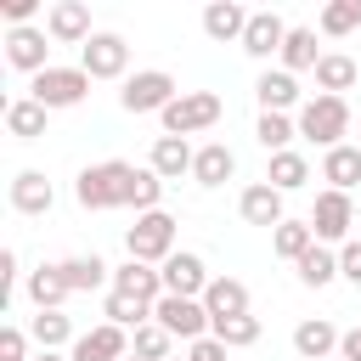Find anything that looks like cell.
Returning <instances> with one entry per match:
<instances>
[{"mask_svg":"<svg viewBox=\"0 0 361 361\" xmlns=\"http://www.w3.org/2000/svg\"><path fill=\"white\" fill-rule=\"evenodd\" d=\"M79 68H85L90 79H124V68H130V45H124L118 34H90V39L79 45Z\"/></svg>","mask_w":361,"mask_h":361,"instance_id":"ba28073f","label":"cell"},{"mask_svg":"<svg viewBox=\"0 0 361 361\" xmlns=\"http://www.w3.org/2000/svg\"><path fill=\"white\" fill-rule=\"evenodd\" d=\"M124 248H130V259H141V265H164V259L175 254V214H164V209L135 214V226L124 231Z\"/></svg>","mask_w":361,"mask_h":361,"instance_id":"277c9868","label":"cell"},{"mask_svg":"<svg viewBox=\"0 0 361 361\" xmlns=\"http://www.w3.org/2000/svg\"><path fill=\"white\" fill-rule=\"evenodd\" d=\"M34 361H62V355H56V350H39V355H34Z\"/></svg>","mask_w":361,"mask_h":361,"instance_id":"bcb514c9","label":"cell"},{"mask_svg":"<svg viewBox=\"0 0 361 361\" xmlns=\"http://www.w3.org/2000/svg\"><path fill=\"white\" fill-rule=\"evenodd\" d=\"M265 180H271L276 192H299V186L310 180V158H305V152H293V147H288V152H271Z\"/></svg>","mask_w":361,"mask_h":361,"instance_id":"83f0119b","label":"cell"},{"mask_svg":"<svg viewBox=\"0 0 361 361\" xmlns=\"http://www.w3.org/2000/svg\"><path fill=\"white\" fill-rule=\"evenodd\" d=\"M192 164H197V152L186 147V135H158V141H152L147 169H152L158 180H180V175H192Z\"/></svg>","mask_w":361,"mask_h":361,"instance_id":"2e32d148","label":"cell"},{"mask_svg":"<svg viewBox=\"0 0 361 361\" xmlns=\"http://www.w3.org/2000/svg\"><path fill=\"white\" fill-rule=\"evenodd\" d=\"M6 62L11 68H23V73H45L51 68V34L45 28H11L6 34Z\"/></svg>","mask_w":361,"mask_h":361,"instance_id":"8fae6325","label":"cell"},{"mask_svg":"<svg viewBox=\"0 0 361 361\" xmlns=\"http://www.w3.org/2000/svg\"><path fill=\"white\" fill-rule=\"evenodd\" d=\"M209 333L226 344V350H243V344H259V316L248 310V316H220V322H209Z\"/></svg>","mask_w":361,"mask_h":361,"instance_id":"836d02e7","label":"cell"},{"mask_svg":"<svg viewBox=\"0 0 361 361\" xmlns=\"http://www.w3.org/2000/svg\"><path fill=\"white\" fill-rule=\"evenodd\" d=\"M355 79H361L355 56H344V51H322V62H316V85H322V96H338V90H350Z\"/></svg>","mask_w":361,"mask_h":361,"instance_id":"484cf974","label":"cell"},{"mask_svg":"<svg viewBox=\"0 0 361 361\" xmlns=\"http://www.w3.org/2000/svg\"><path fill=\"white\" fill-rule=\"evenodd\" d=\"M355 147H361V141H355Z\"/></svg>","mask_w":361,"mask_h":361,"instance_id":"681fc988","label":"cell"},{"mask_svg":"<svg viewBox=\"0 0 361 361\" xmlns=\"http://www.w3.org/2000/svg\"><path fill=\"white\" fill-rule=\"evenodd\" d=\"M130 180H135V164H124V158H107V164H90V169H79V180H73V197H79L85 209H130Z\"/></svg>","mask_w":361,"mask_h":361,"instance_id":"6da1fadb","label":"cell"},{"mask_svg":"<svg viewBox=\"0 0 361 361\" xmlns=\"http://www.w3.org/2000/svg\"><path fill=\"white\" fill-rule=\"evenodd\" d=\"M34 11H39V0H0V17H6L11 28H28Z\"/></svg>","mask_w":361,"mask_h":361,"instance_id":"60d3db41","label":"cell"},{"mask_svg":"<svg viewBox=\"0 0 361 361\" xmlns=\"http://www.w3.org/2000/svg\"><path fill=\"white\" fill-rule=\"evenodd\" d=\"M338 355H344V361H361V327H350V333L338 338Z\"/></svg>","mask_w":361,"mask_h":361,"instance_id":"f6af8a7d","label":"cell"},{"mask_svg":"<svg viewBox=\"0 0 361 361\" xmlns=\"http://www.w3.org/2000/svg\"><path fill=\"white\" fill-rule=\"evenodd\" d=\"M355 28H361V0H333V6H322V34L344 39V34H355Z\"/></svg>","mask_w":361,"mask_h":361,"instance_id":"74e56055","label":"cell"},{"mask_svg":"<svg viewBox=\"0 0 361 361\" xmlns=\"http://www.w3.org/2000/svg\"><path fill=\"white\" fill-rule=\"evenodd\" d=\"M338 276L361 288V243H344V254H338Z\"/></svg>","mask_w":361,"mask_h":361,"instance_id":"b9f144b4","label":"cell"},{"mask_svg":"<svg viewBox=\"0 0 361 361\" xmlns=\"http://www.w3.org/2000/svg\"><path fill=\"white\" fill-rule=\"evenodd\" d=\"M51 203H56V192H51V180L39 169H17L11 175V209L17 214H51Z\"/></svg>","mask_w":361,"mask_h":361,"instance_id":"e0dca14e","label":"cell"},{"mask_svg":"<svg viewBox=\"0 0 361 361\" xmlns=\"http://www.w3.org/2000/svg\"><path fill=\"white\" fill-rule=\"evenodd\" d=\"M248 17H254V11H243L237 0H214V6H203V34H209V39H237V45H243Z\"/></svg>","mask_w":361,"mask_h":361,"instance_id":"44dd1931","label":"cell"},{"mask_svg":"<svg viewBox=\"0 0 361 361\" xmlns=\"http://www.w3.org/2000/svg\"><path fill=\"white\" fill-rule=\"evenodd\" d=\"M231 175H237V152H231L226 141L197 147V164H192V180H197V186H226Z\"/></svg>","mask_w":361,"mask_h":361,"instance_id":"603a6c76","label":"cell"},{"mask_svg":"<svg viewBox=\"0 0 361 361\" xmlns=\"http://www.w3.org/2000/svg\"><path fill=\"white\" fill-rule=\"evenodd\" d=\"M158 197H164V180H158L152 169H135V180H130V209H135V214H152Z\"/></svg>","mask_w":361,"mask_h":361,"instance_id":"f35d334b","label":"cell"},{"mask_svg":"<svg viewBox=\"0 0 361 361\" xmlns=\"http://www.w3.org/2000/svg\"><path fill=\"white\" fill-rule=\"evenodd\" d=\"M350 226H355V203H350V192H322L316 197V209H310V231H316V243H344L350 237Z\"/></svg>","mask_w":361,"mask_h":361,"instance_id":"9c48e42d","label":"cell"},{"mask_svg":"<svg viewBox=\"0 0 361 361\" xmlns=\"http://www.w3.org/2000/svg\"><path fill=\"white\" fill-rule=\"evenodd\" d=\"M237 209H243V220H248V226H265V231H276V226L288 220V214H282V192H276L271 180H254V186H243Z\"/></svg>","mask_w":361,"mask_h":361,"instance_id":"5bb4252c","label":"cell"},{"mask_svg":"<svg viewBox=\"0 0 361 361\" xmlns=\"http://www.w3.org/2000/svg\"><path fill=\"white\" fill-rule=\"evenodd\" d=\"M11 282H17V254H11V248H0V299L11 293Z\"/></svg>","mask_w":361,"mask_h":361,"instance_id":"ee69618b","label":"cell"},{"mask_svg":"<svg viewBox=\"0 0 361 361\" xmlns=\"http://www.w3.org/2000/svg\"><path fill=\"white\" fill-rule=\"evenodd\" d=\"M175 96H180V85H175L164 68H141V73H130V79H124L118 107H124V113H164Z\"/></svg>","mask_w":361,"mask_h":361,"instance_id":"8992f818","label":"cell"},{"mask_svg":"<svg viewBox=\"0 0 361 361\" xmlns=\"http://www.w3.org/2000/svg\"><path fill=\"white\" fill-rule=\"evenodd\" d=\"M124 361H135V355H124Z\"/></svg>","mask_w":361,"mask_h":361,"instance_id":"c3c4849f","label":"cell"},{"mask_svg":"<svg viewBox=\"0 0 361 361\" xmlns=\"http://www.w3.org/2000/svg\"><path fill=\"white\" fill-rule=\"evenodd\" d=\"M124 355H130V333L113 327V322H102V327H90V333L73 338L68 361H124Z\"/></svg>","mask_w":361,"mask_h":361,"instance_id":"7c38bea8","label":"cell"},{"mask_svg":"<svg viewBox=\"0 0 361 361\" xmlns=\"http://www.w3.org/2000/svg\"><path fill=\"white\" fill-rule=\"evenodd\" d=\"M282 45H288V23L276 11H254L248 17V34H243V51L265 62V56H282Z\"/></svg>","mask_w":361,"mask_h":361,"instance_id":"9a60e30c","label":"cell"},{"mask_svg":"<svg viewBox=\"0 0 361 361\" xmlns=\"http://www.w3.org/2000/svg\"><path fill=\"white\" fill-rule=\"evenodd\" d=\"M28 338H34L39 350H62V344H73V322H68L62 310H39V316L28 322Z\"/></svg>","mask_w":361,"mask_h":361,"instance_id":"1f68e13d","label":"cell"},{"mask_svg":"<svg viewBox=\"0 0 361 361\" xmlns=\"http://www.w3.org/2000/svg\"><path fill=\"white\" fill-rule=\"evenodd\" d=\"M254 96H259L265 113H288V107L299 102V79H293L288 68H265V73L254 79Z\"/></svg>","mask_w":361,"mask_h":361,"instance_id":"7402d4cb","label":"cell"},{"mask_svg":"<svg viewBox=\"0 0 361 361\" xmlns=\"http://www.w3.org/2000/svg\"><path fill=\"white\" fill-rule=\"evenodd\" d=\"M0 361H28V333L23 327H0Z\"/></svg>","mask_w":361,"mask_h":361,"instance_id":"ab89813d","label":"cell"},{"mask_svg":"<svg viewBox=\"0 0 361 361\" xmlns=\"http://www.w3.org/2000/svg\"><path fill=\"white\" fill-rule=\"evenodd\" d=\"M102 316H107L113 327H124V333H130V327H147V322H152V305H141V299H130V293H113V288H107Z\"/></svg>","mask_w":361,"mask_h":361,"instance_id":"d6a6232c","label":"cell"},{"mask_svg":"<svg viewBox=\"0 0 361 361\" xmlns=\"http://www.w3.org/2000/svg\"><path fill=\"white\" fill-rule=\"evenodd\" d=\"M45 34H51L56 45H85V39H90V6L56 0V6L45 11Z\"/></svg>","mask_w":361,"mask_h":361,"instance_id":"4fadbf2b","label":"cell"},{"mask_svg":"<svg viewBox=\"0 0 361 361\" xmlns=\"http://www.w3.org/2000/svg\"><path fill=\"white\" fill-rule=\"evenodd\" d=\"M158 276H164V293H175V299H203V288L214 282V276L203 271V259L186 254V248H175V254L158 265Z\"/></svg>","mask_w":361,"mask_h":361,"instance_id":"30bf717a","label":"cell"},{"mask_svg":"<svg viewBox=\"0 0 361 361\" xmlns=\"http://www.w3.org/2000/svg\"><path fill=\"white\" fill-rule=\"evenodd\" d=\"M293 124H299V135H305V141H316L322 152H333V147H344V135H350V102H344V96H322V90H316V96L299 107V118H293Z\"/></svg>","mask_w":361,"mask_h":361,"instance_id":"7a4b0ae2","label":"cell"},{"mask_svg":"<svg viewBox=\"0 0 361 361\" xmlns=\"http://www.w3.org/2000/svg\"><path fill=\"white\" fill-rule=\"evenodd\" d=\"M152 322H158L169 338H186V344L209 338V310H203V299H175V293H164V299L152 305Z\"/></svg>","mask_w":361,"mask_h":361,"instance_id":"52a82bcc","label":"cell"},{"mask_svg":"<svg viewBox=\"0 0 361 361\" xmlns=\"http://www.w3.org/2000/svg\"><path fill=\"white\" fill-rule=\"evenodd\" d=\"M169 344H175V338H169L158 322H147V327L130 333V355H135V361H169Z\"/></svg>","mask_w":361,"mask_h":361,"instance_id":"d590c367","label":"cell"},{"mask_svg":"<svg viewBox=\"0 0 361 361\" xmlns=\"http://www.w3.org/2000/svg\"><path fill=\"white\" fill-rule=\"evenodd\" d=\"M56 271H62L68 293H90V288L113 282V271H107V259H102V254H68V259H56Z\"/></svg>","mask_w":361,"mask_h":361,"instance_id":"d6986e66","label":"cell"},{"mask_svg":"<svg viewBox=\"0 0 361 361\" xmlns=\"http://www.w3.org/2000/svg\"><path fill=\"white\" fill-rule=\"evenodd\" d=\"M322 180L333 186V192H355L361 186V147H333V152H322Z\"/></svg>","mask_w":361,"mask_h":361,"instance_id":"d4e9b609","label":"cell"},{"mask_svg":"<svg viewBox=\"0 0 361 361\" xmlns=\"http://www.w3.org/2000/svg\"><path fill=\"white\" fill-rule=\"evenodd\" d=\"M186 361H226V344H220V338L209 333V338H197V344L186 350Z\"/></svg>","mask_w":361,"mask_h":361,"instance_id":"7bdbcfd3","label":"cell"},{"mask_svg":"<svg viewBox=\"0 0 361 361\" xmlns=\"http://www.w3.org/2000/svg\"><path fill=\"white\" fill-rule=\"evenodd\" d=\"M85 90H90V73H85V68H56V62H51L45 73L28 79V96H34L45 113H56V107H79Z\"/></svg>","mask_w":361,"mask_h":361,"instance_id":"5b68a950","label":"cell"},{"mask_svg":"<svg viewBox=\"0 0 361 361\" xmlns=\"http://www.w3.org/2000/svg\"><path fill=\"white\" fill-rule=\"evenodd\" d=\"M203 310H209V322H220V316H248V288H243L237 276H214V282L203 288Z\"/></svg>","mask_w":361,"mask_h":361,"instance_id":"cb8c5ba5","label":"cell"},{"mask_svg":"<svg viewBox=\"0 0 361 361\" xmlns=\"http://www.w3.org/2000/svg\"><path fill=\"white\" fill-rule=\"evenodd\" d=\"M6 130H11L17 141H39V135H45V107H39L34 96L6 102Z\"/></svg>","mask_w":361,"mask_h":361,"instance_id":"4316f807","label":"cell"},{"mask_svg":"<svg viewBox=\"0 0 361 361\" xmlns=\"http://www.w3.org/2000/svg\"><path fill=\"white\" fill-rule=\"evenodd\" d=\"M271 248H276L282 259H293V265H299V259L316 248V231H310V220H282V226L271 231Z\"/></svg>","mask_w":361,"mask_h":361,"instance_id":"f1b7e54d","label":"cell"},{"mask_svg":"<svg viewBox=\"0 0 361 361\" xmlns=\"http://www.w3.org/2000/svg\"><path fill=\"white\" fill-rule=\"evenodd\" d=\"M316 62H322V51H316V28H288V45H282V68L288 73H316Z\"/></svg>","mask_w":361,"mask_h":361,"instance_id":"4dcf8cb0","label":"cell"},{"mask_svg":"<svg viewBox=\"0 0 361 361\" xmlns=\"http://www.w3.org/2000/svg\"><path fill=\"white\" fill-rule=\"evenodd\" d=\"M333 276H338V254H327V248L316 243V248L299 259V282H305V288H327Z\"/></svg>","mask_w":361,"mask_h":361,"instance_id":"8d00e7d4","label":"cell"},{"mask_svg":"<svg viewBox=\"0 0 361 361\" xmlns=\"http://www.w3.org/2000/svg\"><path fill=\"white\" fill-rule=\"evenodd\" d=\"M220 113H226V102L214 90H180L158 118H164V135H197V130L220 124Z\"/></svg>","mask_w":361,"mask_h":361,"instance_id":"3957f363","label":"cell"},{"mask_svg":"<svg viewBox=\"0 0 361 361\" xmlns=\"http://www.w3.org/2000/svg\"><path fill=\"white\" fill-rule=\"evenodd\" d=\"M28 299H34V310H62V299H68V282H62V271H56V265H39V271H28Z\"/></svg>","mask_w":361,"mask_h":361,"instance_id":"f546056e","label":"cell"},{"mask_svg":"<svg viewBox=\"0 0 361 361\" xmlns=\"http://www.w3.org/2000/svg\"><path fill=\"white\" fill-rule=\"evenodd\" d=\"M113 293H130V299H141V305H158V299H164V276H158L152 265H141V259H124V265L113 271Z\"/></svg>","mask_w":361,"mask_h":361,"instance_id":"ac0fdd59","label":"cell"},{"mask_svg":"<svg viewBox=\"0 0 361 361\" xmlns=\"http://www.w3.org/2000/svg\"><path fill=\"white\" fill-rule=\"evenodd\" d=\"M254 135H259V147H265V152H288V141L299 135V124H293L288 113H259Z\"/></svg>","mask_w":361,"mask_h":361,"instance_id":"e575fe53","label":"cell"},{"mask_svg":"<svg viewBox=\"0 0 361 361\" xmlns=\"http://www.w3.org/2000/svg\"><path fill=\"white\" fill-rule=\"evenodd\" d=\"M169 361H180V355H169Z\"/></svg>","mask_w":361,"mask_h":361,"instance_id":"7dc6e473","label":"cell"},{"mask_svg":"<svg viewBox=\"0 0 361 361\" xmlns=\"http://www.w3.org/2000/svg\"><path fill=\"white\" fill-rule=\"evenodd\" d=\"M338 338H344V333H338L327 316H310V322L293 327V350H299L305 361H327V355L338 350Z\"/></svg>","mask_w":361,"mask_h":361,"instance_id":"ffe728a7","label":"cell"}]
</instances>
